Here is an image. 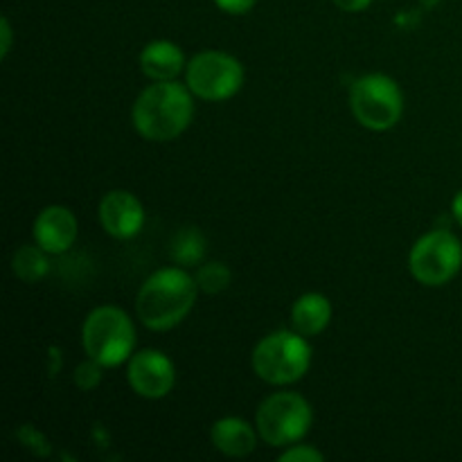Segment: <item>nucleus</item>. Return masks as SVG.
<instances>
[{
	"label": "nucleus",
	"mask_w": 462,
	"mask_h": 462,
	"mask_svg": "<svg viewBox=\"0 0 462 462\" xmlns=\"http://www.w3.org/2000/svg\"><path fill=\"white\" fill-rule=\"evenodd\" d=\"M192 90L179 81H156L138 95L134 104V125L143 138L153 143L174 140L188 129L194 116Z\"/></svg>",
	"instance_id": "f257e3e1"
},
{
	"label": "nucleus",
	"mask_w": 462,
	"mask_h": 462,
	"mask_svg": "<svg viewBox=\"0 0 462 462\" xmlns=\"http://www.w3.org/2000/svg\"><path fill=\"white\" fill-rule=\"evenodd\" d=\"M197 289V280L176 266L156 271L140 287L138 300H135L138 319L143 320L144 328L156 329V332L171 329L194 307Z\"/></svg>",
	"instance_id": "f03ea898"
},
{
	"label": "nucleus",
	"mask_w": 462,
	"mask_h": 462,
	"mask_svg": "<svg viewBox=\"0 0 462 462\" xmlns=\"http://www.w3.org/2000/svg\"><path fill=\"white\" fill-rule=\"evenodd\" d=\"M84 350L104 368L125 364L135 346V329L129 316L117 307H97L90 311L81 329Z\"/></svg>",
	"instance_id": "7ed1b4c3"
},
{
	"label": "nucleus",
	"mask_w": 462,
	"mask_h": 462,
	"mask_svg": "<svg viewBox=\"0 0 462 462\" xmlns=\"http://www.w3.org/2000/svg\"><path fill=\"white\" fill-rule=\"evenodd\" d=\"M311 347L298 332H273L253 350V370L273 386L293 383L310 370Z\"/></svg>",
	"instance_id": "20e7f679"
},
{
	"label": "nucleus",
	"mask_w": 462,
	"mask_h": 462,
	"mask_svg": "<svg viewBox=\"0 0 462 462\" xmlns=\"http://www.w3.org/2000/svg\"><path fill=\"white\" fill-rule=\"evenodd\" d=\"M255 422L266 445H296L311 427V406L298 393H275L262 402Z\"/></svg>",
	"instance_id": "39448f33"
},
{
	"label": "nucleus",
	"mask_w": 462,
	"mask_h": 462,
	"mask_svg": "<svg viewBox=\"0 0 462 462\" xmlns=\"http://www.w3.org/2000/svg\"><path fill=\"white\" fill-rule=\"evenodd\" d=\"M350 106L365 129L386 131L400 122L404 97H402L400 86L391 77L365 75L352 86Z\"/></svg>",
	"instance_id": "423d86ee"
},
{
	"label": "nucleus",
	"mask_w": 462,
	"mask_h": 462,
	"mask_svg": "<svg viewBox=\"0 0 462 462\" xmlns=\"http://www.w3.org/2000/svg\"><path fill=\"white\" fill-rule=\"evenodd\" d=\"M462 266V244L449 230H433L418 239L411 251L409 269L418 282L442 287L451 282Z\"/></svg>",
	"instance_id": "0eeeda50"
},
{
	"label": "nucleus",
	"mask_w": 462,
	"mask_h": 462,
	"mask_svg": "<svg viewBox=\"0 0 462 462\" xmlns=\"http://www.w3.org/2000/svg\"><path fill=\"white\" fill-rule=\"evenodd\" d=\"M185 79L192 95L206 102H224L244 84V68L235 57L217 50L197 54L185 68Z\"/></svg>",
	"instance_id": "6e6552de"
},
{
	"label": "nucleus",
	"mask_w": 462,
	"mask_h": 462,
	"mask_svg": "<svg viewBox=\"0 0 462 462\" xmlns=\"http://www.w3.org/2000/svg\"><path fill=\"white\" fill-rule=\"evenodd\" d=\"M131 388L140 397L161 400L174 388V364L158 350H143L129 359L126 368Z\"/></svg>",
	"instance_id": "1a4fd4ad"
},
{
	"label": "nucleus",
	"mask_w": 462,
	"mask_h": 462,
	"mask_svg": "<svg viewBox=\"0 0 462 462\" xmlns=\"http://www.w3.org/2000/svg\"><path fill=\"white\" fill-rule=\"evenodd\" d=\"M99 221L104 230L117 239H129L140 233L144 221L143 203L125 189H113L99 203Z\"/></svg>",
	"instance_id": "9d476101"
},
{
	"label": "nucleus",
	"mask_w": 462,
	"mask_h": 462,
	"mask_svg": "<svg viewBox=\"0 0 462 462\" xmlns=\"http://www.w3.org/2000/svg\"><path fill=\"white\" fill-rule=\"evenodd\" d=\"M77 219L68 208L48 206L34 221V239L45 253L61 255L75 244Z\"/></svg>",
	"instance_id": "9b49d317"
},
{
	"label": "nucleus",
	"mask_w": 462,
	"mask_h": 462,
	"mask_svg": "<svg viewBox=\"0 0 462 462\" xmlns=\"http://www.w3.org/2000/svg\"><path fill=\"white\" fill-rule=\"evenodd\" d=\"M185 68L180 48L171 41H153L140 52V70L153 81H171Z\"/></svg>",
	"instance_id": "f8f14e48"
},
{
	"label": "nucleus",
	"mask_w": 462,
	"mask_h": 462,
	"mask_svg": "<svg viewBox=\"0 0 462 462\" xmlns=\"http://www.w3.org/2000/svg\"><path fill=\"white\" fill-rule=\"evenodd\" d=\"M210 438L215 449L230 458H244V456L253 454L257 445L253 427L239 418H224L215 422Z\"/></svg>",
	"instance_id": "ddd939ff"
},
{
	"label": "nucleus",
	"mask_w": 462,
	"mask_h": 462,
	"mask_svg": "<svg viewBox=\"0 0 462 462\" xmlns=\"http://www.w3.org/2000/svg\"><path fill=\"white\" fill-rule=\"evenodd\" d=\"M332 319V305L320 293H305L291 307V323L302 337H316L323 332Z\"/></svg>",
	"instance_id": "4468645a"
},
{
	"label": "nucleus",
	"mask_w": 462,
	"mask_h": 462,
	"mask_svg": "<svg viewBox=\"0 0 462 462\" xmlns=\"http://www.w3.org/2000/svg\"><path fill=\"white\" fill-rule=\"evenodd\" d=\"M12 269L18 280H23L27 284H34L48 275L50 264L48 257H45V251L36 244V246H21L14 253Z\"/></svg>",
	"instance_id": "2eb2a0df"
},
{
	"label": "nucleus",
	"mask_w": 462,
	"mask_h": 462,
	"mask_svg": "<svg viewBox=\"0 0 462 462\" xmlns=\"http://www.w3.org/2000/svg\"><path fill=\"white\" fill-rule=\"evenodd\" d=\"M170 251L176 264L194 266L206 255V237L197 228H183L174 235Z\"/></svg>",
	"instance_id": "dca6fc26"
},
{
	"label": "nucleus",
	"mask_w": 462,
	"mask_h": 462,
	"mask_svg": "<svg viewBox=\"0 0 462 462\" xmlns=\"http://www.w3.org/2000/svg\"><path fill=\"white\" fill-rule=\"evenodd\" d=\"M197 287L206 293H221L230 284V269L221 262L203 264L197 273Z\"/></svg>",
	"instance_id": "f3484780"
},
{
	"label": "nucleus",
	"mask_w": 462,
	"mask_h": 462,
	"mask_svg": "<svg viewBox=\"0 0 462 462\" xmlns=\"http://www.w3.org/2000/svg\"><path fill=\"white\" fill-rule=\"evenodd\" d=\"M102 368L104 365L99 364V361L90 359L88 356V361L79 364V368H77L75 383L81 388V391H93V388L99 383V379H102Z\"/></svg>",
	"instance_id": "a211bd4d"
},
{
	"label": "nucleus",
	"mask_w": 462,
	"mask_h": 462,
	"mask_svg": "<svg viewBox=\"0 0 462 462\" xmlns=\"http://www.w3.org/2000/svg\"><path fill=\"white\" fill-rule=\"evenodd\" d=\"M282 462H320L323 460V454L314 447H307V445H293L280 456Z\"/></svg>",
	"instance_id": "6ab92c4d"
},
{
	"label": "nucleus",
	"mask_w": 462,
	"mask_h": 462,
	"mask_svg": "<svg viewBox=\"0 0 462 462\" xmlns=\"http://www.w3.org/2000/svg\"><path fill=\"white\" fill-rule=\"evenodd\" d=\"M215 3L226 14H246L255 5V0H215Z\"/></svg>",
	"instance_id": "aec40b11"
},
{
	"label": "nucleus",
	"mask_w": 462,
	"mask_h": 462,
	"mask_svg": "<svg viewBox=\"0 0 462 462\" xmlns=\"http://www.w3.org/2000/svg\"><path fill=\"white\" fill-rule=\"evenodd\" d=\"M370 3L373 0H334V5L343 12H364V9L370 7Z\"/></svg>",
	"instance_id": "412c9836"
},
{
	"label": "nucleus",
	"mask_w": 462,
	"mask_h": 462,
	"mask_svg": "<svg viewBox=\"0 0 462 462\" xmlns=\"http://www.w3.org/2000/svg\"><path fill=\"white\" fill-rule=\"evenodd\" d=\"M0 34H3V45H0V54H3V57H7L9 48H12V27H9L7 18H3V21H0Z\"/></svg>",
	"instance_id": "4be33fe9"
},
{
	"label": "nucleus",
	"mask_w": 462,
	"mask_h": 462,
	"mask_svg": "<svg viewBox=\"0 0 462 462\" xmlns=\"http://www.w3.org/2000/svg\"><path fill=\"white\" fill-rule=\"evenodd\" d=\"M451 212H454L456 221L462 226V189L454 197V203H451Z\"/></svg>",
	"instance_id": "5701e85b"
}]
</instances>
